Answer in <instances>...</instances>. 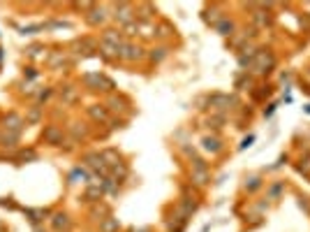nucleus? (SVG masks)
<instances>
[{
  "label": "nucleus",
  "instance_id": "nucleus-3",
  "mask_svg": "<svg viewBox=\"0 0 310 232\" xmlns=\"http://www.w3.org/2000/svg\"><path fill=\"white\" fill-rule=\"evenodd\" d=\"M5 126L10 133H21V128H23V119L19 114H7L5 116Z\"/></svg>",
  "mask_w": 310,
  "mask_h": 232
},
{
  "label": "nucleus",
  "instance_id": "nucleus-12",
  "mask_svg": "<svg viewBox=\"0 0 310 232\" xmlns=\"http://www.w3.org/2000/svg\"><path fill=\"white\" fill-rule=\"evenodd\" d=\"M0 139H3V137H0Z\"/></svg>",
  "mask_w": 310,
  "mask_h": 232
},
{
  "label": "nucleus",
  "instance_id": "nucleus-7",
  "mask_svg": "<svg viewBox=\"0 0 310 232\" xmlns=\"http://www.w3.org/2000/svg\"><path fill=\"white\" fill-rule=\"evenodd\" d=\"M88 114L95 119V121H107V111L102 109L100 105H93V107H88Z\"/></svg>",
  "mask_w": 310,
  "mask_h": 232
},
{
  "label": "nucleus",
  "instance_id": "nucleus-5",
  "mask_svg": "<svg viewBox=\"0 0 310 232\" xmlns=\"http://www.w3.org/2000/svg\"><path fill=\"white\" fill-rule=\"evenodd\" d=\"M51 225H54V230H58V232L70 230V218H67V214L58 211V214H54V218H51Z\"/></svg>",
  "mask_w": 310,
  "mask_h": 232
},
{
  "label": "nucleus",
  "instance_id": "nucleus-4",
  "mask_svg": "<svg viewBox=\"0 0 310 232\" xmlns=\"http://www.w3.org/2000/svg\"><path fill=\"white\" fill-rule=\"evenodd\" d=\"M116 19H118L120 23H132V5H116Z\"/></svg>",
  "mask_w": 310,
  "mask_h": 232
},
{
  "label": "nucleus",
  "instance_id": "nucleus-11",
  "mask_svg": "<svg viewBox=\"0 0 310 232\" xmlns=\"http://www.w3.org/2000/svg\"><path fill=\"white\" fill-rule=\"evenodd\" d=\"M35 158H37V153H35V151H23V153H21V161H35Z\"/></svg>",
  "mask_w": 310,
  "mask_h": 232
},
{
  "label": "nucleus",
  "instance_id": "nucleus-10",
  "mask_svg": "<svg viewBox=\"0 0 310 232\" xmlns=\"http://www.w3.org/2000/svg\"><path fill=\"white\" fill-rule=\"evenodd\" d=\"M116 227H118V223H116L114 218H109V221H107V223L102 225V232H114Z\"/></svg>",
  "mask_w": 310,
  "mask_h": 232
},
{
  "label": "nucleus",
  "instance_id": "nucleus-9",
  "mask_svg": "<svg viewBox=\"0 0 310 232\" xmlns=\"http://www.w3.org/2000/svg\"><path fill=\"white\" fill-rule=\"evenodd\" d=\"M218 144H220L218 139H204V146H206L208 151H218V149H220Z\"/></svg>",
  "mask_w": 310,
  "mask_h": 232
},
{
  "label": "nucleus",
  "instance_id": "nucleus-2",
  "mask_svg": "<svg viewBox=\"0 0 310 232\" xmlns=\"http://www.w3.org/2000/svg\"><path fill=\"white\" fill-rule=\"evenodd\" d=\"M118 56L123 58V61H139L144 56L142 47H135V45H127V42H123L118 49Z\"/></svg>",
  "mask_w": 310,
  "mask_h": 232
},
{
  "label": "nucleus",
  "instance_id": "nucleus-8",
  "mask_svg": "<svg viewBox=\"0 0 310 232\" xmlns=\"http://www.w3.org/2000/svg\"><path fill=\"white\" fill-rule=\"evenodd\" d=\"M17 142H19V133H7L5 137L0 139L3 146H17Z\"/></svg>",
  "mask_w": 310,
  "mask_h": 232
},
{
  "label": "nucleus",
  "instance_id": "nucleus-6",
  "mask_svg": "<svg viewBox=\"0 0 310 232\" xmlns=\"http://www.w3.org/2000/svg\"><path fill=\"white\" fill-rule=\"evenodd\" d=\"M88 23H93V26H98V23L104 21V7H93L91 12H88Z\"/></svg>",
  "mask_w": 310,
  "mask_h": 232
},
{
  "label": "nucleus",
  "instance_id": "nucleus-1",
  "mask_svg": "<svg viewBox=\"0 0 310 232\" xmlns=\"http://www.w3.org/2000/svg\"><path fill=\"white\" fill-rule=\"evenodd\" d=\"M42 139L47 144H51V146H60L63 139H65V135H63V130H60L58 126H47L42 133Z\"/></svg>",
  "mask_w": 310,
  "mask_h": 232
}]
</instances>
